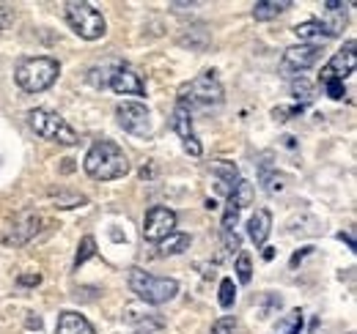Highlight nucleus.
Masks as SVG:
<instances>
[{
	"mask_svg": "<svg viewBox=\"0 0 357 334\" xmlns=\"http://www.w3.org/2000/svg\"><path fill=\"white\" fill-rule=\"evenodd\" d=\"M58 61L52 58H22L14 69V80L25 93H42L58 80Z\"/></svg>",
	"mask_w": 357,
	"mask_h": 334,
	"instance_id": "obj_2",
	"label": "nucleus"
},
{
	"mask_svg": "<svg viewBox=\"0 0 357 334\" xmlns=\"http://www.w3.org/2000/svg\"><path fill=\"white\" fill-rule=\"evenodd\" d=\"M234 301H236L234 280H228V277H225L223 283H220V307H223V310H231V307H234Z\"/></svg>",
	"mask_w": 357,
	"mask_h": 334,
	"instance_id": "obj_27",
	"label": "nucleus"
},
{
	"mask_svg": "<svg viewBox=\"0 0 357 334\" xmlns=\"http://www.w3.org/2000/svg\"><path fill=\"white\" fill-rule=\"evenodd\" d=\"M28 121L33 126V132L45 140H52V143H63V145H75L77 143V134L75 129L66 124L58 113L52 110H45V107H36L28 113Z\"/></svg>",
	"mask_w": 357,
	"mask_h": 334,
	"instance_id": "obj_6",
	"label": "nucleus"
},
{
	"mask_svg": "<svg viewBox=\"0 0 357 334\" xmlns=\"http://www.w3.org/2000/svg\"><path fill=\"white\" fill-rule=\"evenodd\" d=\"M174 132L181 140L192 137V113L187 107H181V104H176V113H174Z\"/></svg>",
	"mask_w": 357,
	"mask_h": 334,
	"instance_id": "obj_24",
	"label": "nucleus"
},
{
	"mask_svg": "<svg viewBox=\"0 0 357 334\" xmlns=\"http://www.w3.org/2000/svg\"><path fill=\"white\" fill-rule=\"evenodd\" d=\"M272 233V214L267 209H259L250 219H248V236L256 247H264Z\"/></svg>",
	"mask_w": 357,
	"mask_h": 334,
	"instance_id": "obj_14",
	"label": "nucleus"
},
{
	"mask_svg": "<svg viewBox=\"0 0 357 334\" xmlns=\"http://www.w3.org/2000/svg\"><path fill=\"white\" fill-rule=\"evenodd\" d=\"M355 42H347V47L344 49H338L333 58H330V63L321 69V83H327V80H338V83H344L352 72H355Z\"/></svg>",
	"mask_w": 357,
	"mask_h": 334,
	"instance_id": "obj_11",
	"label": "nucleus"
},
{
	"mask_svg": "<svg viewBox=\"0 0 357 334\" xmlns=\"http://www.w3.org/2000/svg\"><path fill=\"white\" fill-rule=\"evenodd\" d=\"M215 178H218V192H223L225 198H228V192L239 181V173H236V167L231 165V162H220V165L215 167Z\"/></svg>",
	"mask_w": 357,
	"mask_h": 334,
	"instance_id": "obj_20",
	"label": "nucleus"
},
{
	"mask_svg": "<svg viewBox=\"0 0 357 334\" xmlns=\"http://www.w3.org/2000/svg\"><path fill=\"white\" fill-rule=\"evenodd\" d=\"M253 200V186L248 181H236V186L228 192V203H225V214H223V230L225 233H234L236 222H239V214L242 209Z\"/></svg>",
	"mask_w": 357,
	"mask_h": 334,
	"instance_id": "obj_10",
	"label": "nucleus"
},
{
	"mask_svg": "<svg viewBox=\"0 0 357 334\" xmlns=\"http://www.w3.org/2000/svg\"><path fill=\"white\" fill-rule=\"evenodd\" d=\"M96 255V241H93V236H86L83 241H80V247H77V255H75V269H80L89 257Z\"/></svg>",
	"mask_w": 357,
	"mask_h": 334,
	"instance_id": "obj_26",
	"label": "nucleus"
},
{
	"mask_svg": "<svg viewBox=\"0 0 357 334\" xmlns=\"http://www.w3.org/2000/svg\"><path fill=\"white\" fill-rule=\"evenodd\" d=\"M184 151H187V154H192V157H201V143H198V137H195V134L184 140Z\"/></svg>",
	"mask_w": 357,
	"mask_h": 334,
	"instance_id": "obj_33",
	"label": "nucleus"
},
{
	"mask_svg": "<svg viewBox=\"0 0 357 334\" xmlns=\"http://www.w3.org/2000/svg\"><path fill=\"white\" fill-rule=\"evenodd\" d=\"M50 200L55 203V209H77V206H86V195H77V192H50Z\"/></svg>",
	"mask_w": 357,
	"mask_h": 334,
	"instance_id": "obj_23",
	"label": "nucleus"
},
{
	"mask_svg": "<svg viewBox=\"0 0 357 334\" xmlns=\"http://www.w3.org/2000/svg\"><path fill=\"white\" fill-rule=\"evenodd\" d=\"M20 283H22V285H39V283H42V277H39V274H22V277H20Z\"/></svg>",
	"mask_w": 357,
	"mask_h": 334,
	"instance_id": "obj_34",
	"label": "nucleus"
},
{
	"mask_svg": "<svg viewBox=\"0 0 357 334\" xmlns=\"http://www.w3.org/2000/svg\"><path fill=\"white\" fill-rule=\"evenodd\" d=\"M116 118H119L121 129L130 132V134H137V137L151 134V113H149V107H143V104H137V102H124V104H119Z\"/></svg>",
	"mask_w": 357,
	"mask_h": 334,
	"instance_id": "obj_8",
	"label": "nucleus"
},
{
	"mask_svg": "<svg viewBox=\"0 0 357 334\" xmlns=\"http://www.w3.org/2000/svg\"><path fill=\"white\" fill-rule=\"evenodd\" d=\"M39 225H42V216H39V214H33V211L20 214V216L14 219V225H11V230L6 233V244H14V247L28 244V241L39 233Z\"/></svg>",
	"mask_w": 357,
	"mask_h": 334,
	"instance_id": "obj_12",
	"label": "nucleus"
},
{
	"mask_svg": "<svg viewBox=\"0 0 357 334\" xmlns=\"http://www.w3.org/2000/svg\"><path fill=\"white\" fill-rule=\"evenodd\" d=\"M319 58H321V47H319V44H297V47H289V49L283 52L280 72H286V74H300V72L316 66Z\"/></svg>",
	"mask_w": 357,
	"mask_h": 334,
	"instance_id": "obj_9",
	"label": "nucleus"
},
{
	"mask_svg": "<svg viewBox=\"0 0 357 334\" xmlns=\"http://www.w3.org/2000/svg\"><path fill=\"white\" fill-rule=\"evenodd\" d=\"M291 93L297 96V99H303L300 104H308L313 99V85L305 80V77H300V80H294V85H291Z\"/></svg>",
	"mask_w": 357,
	"mask_h": 334,
	"instance_id": "obj_28",
	"label": "nucleus"
},
{
	"mask_svg": "<svg viewBox=\"0 0 357 334\" xmlns=\"http://www.w3.org/2000/svg\"><path fill=\"white\" fill-rule=\"evenodd\" d=\"M171 233H176V214L165 206H154L146 211L143 219V239L160 244L162 239H168Z\"/></svg>",
	"mask_w": 357,
	"mask_h": 334,
	"instance_id": "obj_7",
	"label": "nucleus"
},
{
	"mask_svg": "<svg viewBox=\"0 0 357 334\" xmlns=\"http://www.w3.org/2000/svg\"><path fill=\"white\" fill-rule=\"evenodd\" d=\"M321 88H324V93L330 99H344L347 96V88H344V83H338V80H327V83H321Z\"/></svg>",
	"mask_w": 357,
	"mask_h": 334,
	"instance_id": "obj_30",
	"label": "nucleus"
},
{
	"mask_svg": "<svg viewBox=\"0 0 357 334\" xmlns=\"http://www.w3.org/2000/svg\"><path fill=\"white\" fill-rule=\"evenodd\" d=\"M294 33H297L300 42H305V44H319V42L333 39V36L327 33V28H324L319 19H308V22H303V25H297Z\"/></svg>",
	"mask_w": 357,
	"mask_h": 334,
	"instance_id": "obj_17",
	"label": "nucleus"
},
{
	"mask_svg": "<svg viewBox=\"0 0 357 334\" xmlns=\"http://www.w3.org/2000/svg\"><path fill=\"white\" fill-rule=\"evenodd\" d=\"M289 6H291L289 0H261V3H256V6H253V17H256L259 22H264V19H275V17H278V14H283Z\"/></svg>",
	"mask_w": 357,
	"mask_h": 334,
	"instance_id": "obj_21",
	"label": "nucleus"
},
{
	"mask_svg": "<svg viewBox=\"0 0 357 334\" xmlns=\"http://www.w3.org/2000/svg\"><path fill=\"white\" fill-rule=\"evenodd\" d=\"M324 14H327V22H321L327 28L330 36H338L347 25V11H344V3H324Z\"/></svg>",
	"mask_w": 357,
	"mask_h": 334,
	"instance_id": "obj_18",
	"label": "nucleus"
},
{
	"mask_svg": "<svg viewBox=\"0 0 357 334\" xmlns=\"http://www.w3.org/2000/svg\"><path fill=\"white\" fill-rule=\"evenodd\" d=\"M130 291L146 304H165L178 293V283L171 277H154L143 269L130 271Z\"/></svg>",
	"mask_w": 357,
	"mask_h": 334,
	"instance_id": "obj_4",
	"label": "nucleus"
},
{
	"mask_svg": "<svg viewBox=\"0 0 357 334\" xmlns=\"http://www.w3.org/2000/svg\"><path fill=\"white\" fill-rule=\"evenodd\" d=\"M66 22H69L72 31H75L80 39H86V42L102 39L105 31H107V22H105L102 11H99L96 6H91V3H77V0L66 3Z\"/></svg>",
	"mask_w": 357,
	"mask_h": 334,
	"instance_id": "obj_5",
	"label": "nucleus"
},
{
	"mask_svg": "<svg viewBox=\"0 0 357 334\" xmlns=\"http://www.w3.org/2000/svg\"><path fill=\"white\" fill-rule=\"evenodd\" d=\"M234 332H236V321H234L231 315L215 321V326H212V334H234Z\"/></svg>",
	"mask_w": 357,
	"mask_h": 334,
	"instance_id": "obj_31",
	"label": "nucleus"
},
{
	"mask_svg": "<svg viewBox=\"0 0 357 334\" xmlns=\"http://www.w3.org/2000/svg\"><path fill=\"white\" fill-rule=\"evenodd\" d=\"M130 324L135 326V332L137 334H151L157 332V329H162V318L157 315V312H143V310H137V307H127V315H124Z\"/></svg>",
	"mask_w": 357,
	"mask_h": 334,
	"instance_id": "obj_15",
	"label": "nucleus"
},
{
	"mask_svg": "<svg viewBox=\"0 0 357 334\" xmlns=\"http://www.w3.org/2000/svg\"><path fill=\"white\" fill-rule=\"evenodd\" d=\"M110 88H113L116 93H124V96H143V93H146L143 77L135 72L132 66H127V63L116 66V72L110 74Z\"/></svg>",
	"mask_w": 357,
	"mask_h": 334,
	"instance_id": "obj_13",
	"label": "nucleus"
},
{
	"mask_svg": "<svg viewBox=\"0 0 357 334\" xmlns=\"http://www.w3.org/2000/svg\"><path fill=\"white\" fill-rule=\"evenodd\" d=\"M236 274H239V280L242 283H250V277H253V266H250V255H239L236 257Z\"/></svg>",
	"mask_w": 357,
	"mask_h": 334,
	"instance_id": "obj_29",
	"label": "nucleus"
},
{
	"mask_svg": "<svg viewBox=\"0 0 357 334\" xmlns=\"http://www.w3.org/2000/svg\"><path fill=\"white\" fill-rule=\"evenodd\" d=\"M11 19H14L11 6H8V3H0V28H8V25H11Z\"/></svg>",
	"mask_w": 357,
	"mask_h": 334,
	"instance_id": "obj_32",
	"label": "nucleus"
},
{
	"mask_svg": "<svg viewBox=\"0 0 357 334\" xmlns=\"http://www.w3.org/2000/svg\"><path fill=\"white\" fill-rule=\"evenodd\" d=\"M275 332H278V334H300V332H303V312H300V310L289 312L283 321H278Z\"/></svg>",
	"mask_w": 357,
	"mask_h": 334,
	"instance_id": "obj_25",
	"label": "nucleus"
},
{
	"mask_svg": "<svg viewBox=\"0 0 357 334\" xmlns=\"http://www.w3.org/2000/svg\"><path fill=\"white\" fill-rule=\"evenodd\" d=\"M259 175H261V184H264V192L267 195H280L283 189H286V175L283 173H278V170H272L267 162H261V170H259Z\"/></svg>",
	"mask_w": 357,
	"mask_h": 334,
	"instance_id": "obj_19",
	"label": "nucleus"
},
{
	"mask_svg": "<svg viewBox=\"0 0 357 334\" xmlns=\"http://www.w3.org/2000/svg\"><path fill=\"white\" fill-rule=\"evenodd\" d=\"M83 167L93 181H116L130 173V159L113 140H96L86 154Z\"/></svg>",
	"mask_w": 357,
	"mask_h": 334,
	"instance_id": "obj_1",
	"label": "nucleus"
},
{
	"mask_svg": "<svg viewBox=\"0 0 357 334\" xmlns=\"http://www.w3.org/2000/svg\"><path fill=\"white\" fill-rule=\"evenodd\" d=\"M178 104L192 113V107H218L223 104V85L218 80V72H204L195 80L178 90Z\"/></svg>",
	"mask_w": 357,
	"mask_h": 334,
	"instance_id": "obj_3",
	"label": "nucleus"
},
{
	"mask_svg": "<svg viewBox=\"0 0 357 334\" xmlns=\"http://www.w3.org/2000/svg\"><path fill=\"white\" fill-rule=\"evenodd\" d=\"M55 334H96L93 326L89 324V318H83L80 312H61L58 315V326H55Z\"/></svg>",
	"mask_w": 357,
	"mask_h": 334,
	"instance_id": "obj_16",
	"label": "nucleus"
},
{
	"mask_svg": "<svg viewBox=\"0 0 357 334\" xmlns=\"http://www.w3.org/2000/svg\"><path fill=\"white\" fill-rule=\"evenodd\" d=\"M157 247H160V255H162V257H165V255H178V252H184L190 247V236H187V233H171V236L162 239Z\"/></svg>",
	"mask_w": 357,
	"mask_h": 334,
	"instance_id": "obj_22",
	"label": "nucleus"
}]
</instances>
